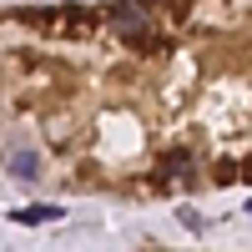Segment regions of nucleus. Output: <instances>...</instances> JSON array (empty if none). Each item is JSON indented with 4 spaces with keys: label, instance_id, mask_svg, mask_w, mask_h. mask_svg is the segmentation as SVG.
Returning <instances> with one entry per match:
<instances>
[{
    "label": "nucleus",
    "instance_id": "obj_1",
    "mask_svg": "<svg viewBox=\"0 0 252 252\" xmlns=\"http://www.w3.org/2000/svg\"><path fill=\"white\" fill-rule=\"evenodd\" d=\"M111 31H116L121 40H136V46H141V35H152V20H146L136 5H116V10H111Z\"/></svg>",
    "mask_w": 252,
    "mask_h": 252
},
{
    "label": "nucleus",
    "instance_id": "obj_2",
    "mask_svg": "<svg viewBox=\"0 0 252 252\" xmlns=\"http://www.w3.org/2000/svg\"><path fill=\"white\" fill-rule=\"evenodd\" d=\"M10 177H26V182H35V177H40V157H31V152H15V157H10Z\"/></svg>",
    "mask_w": 252,
    "mask_h": 252
},
{
    "label": "nucleus",
    "instance_id": "obj_3",
    "mask_svg": "<svg viewBox=\"0 0 252 252\" xmlns=\"http://www.w3.org/2000/svg\"><path fill=\"white\" fill-rule=\"evenodd\" d=\"M51 217H61L56 207H20L15 212V222H51Z\"/></svg>",
    "mask_w": 252,
    "mask_h": 252
}]
</instances>
